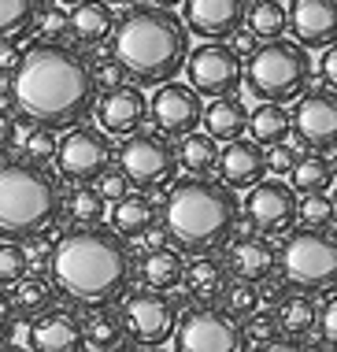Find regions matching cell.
<instances>
[{
    "label": "cell",
    "instance_id": "cell-44",
    "mask_svg": "<svg viewBox=\"0 0 337 352\" xmlns=\"http://www.w3.org/2000/svg\"><path fill=\"white\" fill-rule=\"evenodd\" d=\"M319 338H323V345L326 349H337V289L330 293V300L319 308Z\"/></svg>",
    "mask_w": 337,
    "mask_h": 352
},
{
    "label": "cell",
    "instance_id": "cell-7",
    "mask_svg": "<svg viewBox=\"0 0 337 352\" xmlns=\"http://www.w3.org/2000/svg\"><path fill=\"white\" fill-rule=\"evenodd\" d=\"M278 271L289 289L334 293L337 289V234L330 226H301L289 230L278 249Z\"/></svg>",
    "mask_w": 337,
    "mask_h": 352
},
{
    "label": "cell",
    "instance_id": "cell-50",
    "mask_svg": "<svg viewBox=\"0 0 337 352\" xmlns=\"http://www.w3.org/2000/svg\"><path fill=\"white\" fill-rule=\"evenodd\" d=\"M230 49H234L237 56L252 52V49H256V37H252V30H245V26H237V30L230 34Z\"/></svg>",
    "mask_w": 337,
    "mask_h": 352
},
{
    "label": "cell",
    "instance_id": "cell-41",
    "mask_svg": "<svg viewBox=\"0 0 337 352\" xmlns=\"http://www.w3.org/2000/svg\"><path fill=\"white\" fill-rule=\"evenodd\" d=\"M37 37H45V41H67L71 37V26H67V15H63V8L56 4V8H45L41 4V12H37Z\"/></svg>",
    "mask_w": 337,
    "mask_h": 352
},
{
    "label": "cell",
    "instance_id": "cell-45",
    "mask_svg": "<svg viewBox=\"0 0 337 352\" xmlns=\"http://www.w3.org/2000/svg\"><path fill=\"white\" fill-rule=\"evenodd\" d=\"M93 82H96V89H111V85L127 82V71H122L119 60H100L93 67Z\"/></svg>",
    "mask_w": 337,
    "mask_h": 352
},
{
    "label": "cell",
    "instance_id": "cell-25",
    "mask_svg": "<svg viewBox=\"0 0 337 352\" xmlns=\"http://www.w3.org/2000/svg\"><path fill=\"white\" fill-rule=\"evenodd\" d=\"M67 26H71L74 41L100 45L115 26V12H111L108 0H78V4L71 8V15H67Z\"/></svg>",
    "mask_w": 337,
    "mask_h": 352
},
{
    "label": "cell",
    "instance_id": "cell-32",
    "mask_svg": "<svg viewBox=\"0 0 337 352\" xmlns=\"http://www.w3.org/2000/svg\"><path fill=\"white\" fill-rule=\"evenodd\" d=\"M178 152V167H186L189 175H211L219 164V148H215V138L211 134H182V145L175 148Z\"/></svg>",
    "mask_w": 337,
    "mask_h": 352
},
{
    "label": "cell",
    "instance_id": "cell-1",
    "mask_svg": "<svg viewBox=\"0 0 337 352\" xmlns=\"http://www.w3.org/2000/svg\"><path fill=\"white\" fill-rule=\"evenodd\" d=\"M96 104L93 63L67 41L37 37L12 71V111L26 126L67 130Z\"/></svg>",
    "mask_w": 337,
    "mask_h": 352
},
{
    "label": "cell",
    "instance_id": "cell-52",
    "mask_svg": "<svg viewBox=\"0 0 337 352\" xmlns=\"http://www.w3.org/2000/svg\"><path fill=\"white\" fill-rule=\"evenodd\" d=\"M149 4H163V8H175V4H182V0H149Z\"/></svg>",
    "mask_w": 337,
    "mask_h": 352
},
{
    "label": "cell",
    "instance_id": "cell-30",
    "mask_svg": "<svg viewBox=\"0 0 337 352\" xmlns=\"http://www.w3.org/2000/svg\"><path fill=\"white\" fill-rule=\"evenodd\" d=\"M48 304H52V282L45 278L41 271H26L23 278L12 285V308L15 316H37V311H45Z\"/></svg>",
    "mask_w": 337,
    "mask_h": 352
},
{
    "label": "cell",
    "instance_id": "cell-9",
    "mask_svg": "<svg viewBox=\"0 0 337 352\" xmlns=\"http://www.w3.org/2000/svg\"><path fill=\"white\" fill-rule=\"evenodd\" d=\"M122 322H127V338L141 349H160L163 341L175 338L178 316H182V300L171 297V289H144L130 293L122 304Z\"/></svg>",
    "mask_w": 337,
    "mask_h": 352
},
{
    "label": "cell",
    "instance_id": "cell-8",
    "mask_svg": "<svg viewBox=\"0 0 337 352\" xmlns=\"http://www.w3.org/2000/svg\"><path fill=\"white\" fill-rule=\"evenodd\" d=\"M119 167L138 189H160L178 175V152L160 130H133L119 145Z\"/></svg>",
    "mask_w": 337,
    "mask_h": 352
},
{
    "label": "cell",
    "instance_id": "cell-2",
    "mask_svg": "<svg viewBox=\"0 0 337 352\" xmlns=\"http://www.w3.org/2000/svg\"><path fill=\"white\" fill-rule=\"evenodd\" d=\"M133 278V252L127 237L96 226H74L52 245L48 282L78 308H100L127 297Z\"/></svg>",
    "mask_w": 337,
    "mask_h": 352
},
{
    "label": "cell",
    "instance_id": "cell-39",
    "mask_svg": "<svg viewBox=\"0 0 337 352\" xmlns=\"http://www.w3.org/2000/svg\"><path fill=\"white\" fill-rule=\"evenodd\" d=\"M30 271V260H26V249L19 241H0V285H15L23 274Z\"/></svg>",
    "mask_w": 337,
    "mask_h": 352
},
{
    "label": "cell",
    "instance_id": "cell-47",
    "mask_svg": "<svg viewBox=\"0 0 337 352\" xmlns=\"http://www.w3.org/2000/svg\"><path fill=\"white\" fill-rule=\"evenodd\" d=\"M15 308H12V297H8V289L0 285V345H4L8 338L15 334Z\"/></svg>",
    "mask_w": 337,
    "mask_h": 352
},
{
    "label": "cell",
    "instance_id": "cell-19",
    "mask_svg": "<svg viewBox=\"0 0 337 352\" xmlns=\"http://www.w3.org/2000/svg\"><path fill=\"white\" fill-rule=\"evenodd\" d=\"M96 108V122H100L104 134H133V130L141 126L144 119H149V100H144V93L138 85H111V89H104L100 104H93Z\"/></svg>",
    "mask_w": 337,
    "mask_h": 352
},
{
    "label": "cell",
    "instance_id": "cell-42",
    "mask_svg": "<svg viewBox=\"0 0 337 352\" xmlns=\"http://www.w3.org/2000/svg\"><path fill=\"white\" fill-rule=\"evenodd\" d=\"M93 182H96V193H100L104 201H119L122 193H130V178L122 175V167H108V170H100V175H96Z\"/></svg>",
    "mask_w": 337,
    "mask_h": 352
},
{
    "label": "cell",
    "instance_id": "cell-27",
    "mask_svg": "<svg viewBox=\"0 0 337 352\" xmlns=\"http://www.w3.org/2000/svg\"><path fill=\"white\" fill-rule=\"evenodd\" d=\"M82 334L89 349L111 352L127 345V322H122L119 311H111V304H100V308H89V316L82 319Z\"/></svg>",
    "mask_w": 337,
    "mask_h": 352
},
{
    "label": "cell",
    "instance_id": "cell-40",
    "mask_svg": "<svg viewBox=\"0 0 337 352\" xmlns=\"http://www.w3.org/2000/svg\"><path fill=\"white\" fill-rule=\"evenodd\" d=\"M23 160L34 164H52L56 160V134L48 126H30V134L23 138Z\"/></svg>",
    "mask_w": 337,
    "mask_h": 352
},
{
    "label": "cell",
    "instance_id": "cell-55",
    "mask_svg": "<svg viewBox=\"0 0 337 352\" xmlns=\"http://www.w3.org/2000/svg\"><path fill=\"white\" fill-rule=\"evenodd\" d=\"M108 4H130V0H108Z\"/></svg>",
    "mask_w": 337,
    "mask_h": 352
},
{
    "label": "cell",
    "instance_id": "cell-5",
    "mask_svg": "<svg viewBox=\"0 0 337 352\" xmlns=\"http://www.w3.org/2000/svg\"><path fill=\"white\" fill-rule=\"evenodd\" d=\"M63 212L60 178L45 164L12 160L0 164V241H26L45 234Z\"/></svg>",
    "mask_w": 337,
    "mask_h": 352
},
{
    "label": "cell",
    "instance_id": "cell-48",
    "mask_svg": "<svg viewBox=\"0 0 337 352\" xmlns=\"http://www.w3.org/2000/svg\"><path fill=\"white\" fill-rule=\"evenodd\" d=\"M319 78L330 85V89H337V41L326 45L323 60H319Z\"/></svg>",
    "mask_w": 337,
    "mask_h": 352
},
{
    "label": "cell",
    "instance_id": "cell-10",
    "mask_svg": "<svg viewBox=\"0 0 337 352\" xmlns=\"http://www.w3.org/2000/svg\"><path fill=\"white\" fill-rule=\"evenodd\" d=\"M178 352H241L245 349V330L219 304H197L186 316H178L175 327Z\"/></svg>",
    "mask_w": 337,
    "mask_h": 352
},
{
    "label": "cell",
    "instance_id": "cell-53",
    "mask_svg": "<svg viewBox=\"0 0 337 352\" xmlns=\"http://www.w3.org/2000/svg\"><path fill=\"white\" fill-rule=\"evenodd\" d=\"M56 4H60V8H74L78 0H56Z\"/></svg>",
    "mask_w": 337,
    "mask_h": 352
},
{
    "label": "cell",
    "instance_id": "cell-34",
    "mask_svg": "<svg viewBox=\"0 0 337 352\" xmlns=\"http://www.w3.org/2000/svg\"><path fill=\"white\" fill-rule=\"evenodd\" d=\"M289 178H293L289 186H293L296 193H319V189L334 186V167L326 156H296Z\"/></svg>",
    "mask_w": 337,
    "mask_h": 352
},
{
    "label": "cell",
    "instance_id": "cell-36",
    "mask_svg": "<svg viewBox=\"0 0 337 352\" xmlns=\"http://www.w3.org/2000/svg\"><path fill=\"white\" fill-rule=\"evenodd\" d=\"M219 300H223V308L234 319H248L259 308V282H245V278L226 282V289H223V297H219Z\"/></svg>",
    "mask_w": 337,
    "mask_h": 352
},
{
    "label": "cell",
    "instance_id": "cell-33",
    "mask_svg": "<svg viewBox=\"0 0 337 352\" xmlns=\"http://www.w3.org/2000/svg\"><path fill=\"white\" fill-rule=\"evenodd\" d=\"M41 0H0V41H23L34 30Z\"/></svg>",
    "mask_w": 337,
    "mask_h": 352
},
{
    "label": "cell",
    "instance_id": "cell-21",
    "mask_svg": "<svg viewBox=\"0 0 337 352\" xmlns=\"http://www.w3.org/2000/svg\"><path fill=\"white\" fill-rule=\"evenodd\" d=\"M219 178L230 186V189H248L256 186L259 178L267 175V164H263V145L259 141H245V138H230L226 148L219 152Z\"/></svg>",
    "mask_w": 337,
    "mask_h": 352
},
{
    "label": "cell",
    "instance_id": "cell-26",
    "mask_svg": "<svg viewBox=\"0 0 337 352\" xmlns=\"http://www.w3.org/2000/svg\"><path fill=\"white\" fill-rule=\"evenodd\" d=\"M204 134H211L215 141H230V138H241L245 134V122H248V111H245V100L237 93H226V97H211V104L204 108Z\"/></svg>",
    "mask_w": 337,
    "mask_h": 352
},
{
    "label": "cell",
    "instance_id": "cell-15",
    "mask_svg": "<svg viewBox=\"0 0 337 352\" xmlns=\"http://www.w3.org/2000/svg\"><path fill=\"white\" fill-rule=\"evenodd\" d=\"M252 193L245 197V215L259 234H285L296 223V189L278 178H259L248 186Z\"/></svg>",
    "mask_w": 337,
    "mask_h": 352
},
{
    "label": "cell",
    "instance_id": "cell-28",
    "mask_svg": "<svg viewBox=\"0 0 337 352\" xmlns=\"http://www.w3.org/2000/svg\"><path fill=\"white\" fill-rule=\"evenodd\" d=\"M182 271H186V260L175 245H156L141 260V282L152 289H175L182 282Z\"/></svg>",
    "mask_w": 337,
    "mask_h": 352
},
{
    "label": "cell",
    "instance_id": "cell-11",
    "mask_svg": "<svg viewBox=\"0 0 337 352\" xmlns=\"http://www.w3.org/2000/svg\"><path fill=\"white\" fill-rule=\"evenodd\" d=\"M115 160L111 134H104L100 126L89 122H74L71 134L56 141V164L67 182H93L100 170H108Z\"/></svg>",
    "mask_w": 337,
    "mask_h": 352
},
{
    "label": "cell",
    "instance_id": "cell-43",
    "mask_svg": "<svg viewBox=\"0 0 337 352\" xmlns=\"http://www.w3.org/2000/svg\"><path fill=\"white\" fill-rule=\"evenodd\" d=\"M263 164H267V170H274V175H289L296 164V148L285 145V141H274V145H267V152H263Z\"/></svg>",
    "mask_w": 337,
    "mask_h": 352
},
{
    "label": "cell",
    "instance_id": "cell-49",
    "mask_svg": "<svg viewBox=\"0 0 337 352\" xmlns=\"http://www.w3.org/2000/svg\"><path fill=\"white\" fill-rule=\"evenodd\" d=\"M15 119H12V111L8 108H0V160L8 156V152H12V145H15Z\"/></svg>",
    "mask_w": 337,
    "mask_h": 352
},
{
    "label": "cell",
    "instance_id": "cell-24",
    "mask_svg": "<svg viewBox=\"0 0 337 352\" xmlns=\"http://www.w3.org/2000/svg\"><path fill=\"white\" fill-rule=\"evenodd\" d=\"M111 204V230L127 241H138L149 226H156V201L149 193H122Z\"/></svg>",
    "mask_w": 337,
    "mask_h": 352
},
{
    "label": "cell",
    "instance_id": "cell-56",
    "mask_svg": "<svg viewBox=\"0 0 337 352\" xmlns=\"http://www.w3.org/2000/svg\"><path fill=\"white\" fill-rule=\"evenodd\" d=\"M334 208H337V197H334Z\"/></svg>",
    "mask_w": 337,
    "mask_h": 352
},
{
    "label": "cell",
    "instance_id": "cell-12",
    "mask_svg": "<svg viewBox=\"0 0 337 352\" xmlns=\"http://www.w3.org/2000/svg\"><path fill=\"white\" fill-rule=\"evenodd\" d=\"M182 67H186V78L200 97H226V93H237L241 74H245L241 56L223 41H208V45H200V49H193Z\"/></svg>",
    "mask_w": 337,
    "mask_h": 352
},
{
    "label": "cell",
    "instance_id": "cell-38",
    "mask_svg": "<svg viewBox=\"0 0 337 352\" xmlns=\"http://www.w3.org/2000/svg\"><path fill=\"white\" fill-rule=\"evenodd\" d=\"M296 219H301V226H334L337 223L334 197H326V189L304 193V201H296Z\"/></svg>",
    "mask_w": 337,
    "mask_h": 352
},
{
    "label": "cell",
    "instance_id": "cell-37",
    "mask_svg": "<svg viewBox=\"0 0 337 352\" xmlns=\"http://www.w3.org/2000/svg\"><path fill=\"white\" fill-rule=\"evenodd\" d=\"M241 330H245V345H256V349H274L278 341H282L274 311H259L256 308L248 319H241Z\"/></svg>",
    "mask_w": 337,
    "mask_h": 352
},
{
    "label": "cell",
    "instance_id": "cell-54",
    "mask_svg": "<svg viewBox=\"0 0 337 352\" xmlns=\"http://www.w3.org/2000/svg\"><path fill=\"white\" fill-rule=\"evenodd\" d=\"M330 167H334V178H337V148H334V160H330Z\"/></svg>",
    "mask_w": 337,
    "mask_h": 352
},
{
    "label": "cell",
    "instance_id": "cell-14",
    "mask_svg": "<svg viewBox=\"0 0 337 352\" xmlns=\"http://www.w3.org/2000/svg\"><path fill=\"white\" fill-rule=\"evenodd\" d=\"M200 116H204V100H200V93L189 82H171V78L160 82L152 100H149L152 126L167 138H182L189 130H197Z\"/></svg>",
    "mask_w": 337,
    "mask_h": 352
},
{
    "label": "cell",
    "instance_id": "cell-4",
    "mask_svg": "<svg viewBox=\"0 0 337 352\" xmlns=\"http://www.w3.org/2000/svg\"><path fill=\"white\" fill-rule=\"evenodd\" d=\"M171 193L163 201V234L178 252H215L237 234L241 201L223 178L189 175L171 178Z\"/></svg>",
    "mask_w": 337,
    "mask_h": 352
},
{
    "label": "cell",
    "instance_id": "cell-6",
    "mask_svg": "<svg viewBox=\"0 0 337 352\" xmlns=\"http://www.w3.org/2000/svg\"><path fill=\"white\" fill-rule=\"evenodd\" d=\"M241 82L248 85L256 100H293L296 93L307 89L312 82V56L301 41H289V37H271V41L256 45L248 52V63H245V74Z\"/></svg>",
    "mask_w": 337,
    "mask_h": 352
},
{
    "label": "cell",
    "instance_id": "cell-3",
    "mask_svg": "<svg viewBox=\"0 0 337 352\" xmlns=\"http://www.w3.org/2000/svg\"><path fill=\"white\" fill-rule=\"evenodd\" d=\"M111 60L122 63L138 85H160L175 78L189 56V30L163 4H133L115 15L111 26Z\"/></svg>",
    "mask_w": 337,
    "mask_h": 352
},
{
    "label": "cell",
    "instance_id": "cell-46",
    "mask_svg": "<svg viewBox=\"0 0 337 352\" xmlns=\"http://www.w3.org/2000/svg\"><path fill=\"white\" fill-rule=\"evenodd\" d=\"M26 260H30V271H41V274H48V256H52V245L45 241L41 234H34V237H26Z\"/></svg>",
    "mask_w": 337,
    "mask_h": 352
},
{
    "label": "cell",
    "instance_id": "cell-35",
    "mask_svg": "<svg viewBox=\"0 0 337 352\" xmlns=\"http://www.w3.org/2000/svg\"><path fill=\"white\" fill-rule=\"evenodd\" d=\"M104 212H108V201L96 193L93 182H78V189L67 197V215H71L74 226H96V223H104Z\"/></svg>",
    "mask_w": 337,
    "mask_h": 352
},
{
    "label": "cell",
    "instance_id": "cell-18",
    "mask_svg": "<svg viewBox=\"0 0 337 352\" xmlns=\"http://www.w3.org/2000/svg\"><path fill=\"white\" fill-rule=\"evenodd\" d=\"M285 15L293 41L304 49H326L337 41V0H293Z\"/></svg>",
    "mask_w": 337,
    "mask_h": 352
},
{
    "label": "cell",
    "instance_id": "cell-17",
    "mask_svg": "<svg viewBox=\"0 0 337 352\" xmlns=\"http://www.w3.org/2000/svg\"><path fill=\"white\" fill-rule=\"evenodd\" d=\"M248 0H186V30L204 41H226L245 23Z\"/></svg>",
    "mask_w": 337,
    "mask_h": 352
},
{
    "label": "cell",
    "instance_id": "cell-23",
    "mask_svg": "<svg viewBox=\"0 0 337 352\" xmlns=\"http://www.w3.org/2000/svg\"><path fill=\"white\" fill-rule=\"evenodd\" d=\"M271 311H274V319H278L282 338H289V341H304L315 330V322H319V304H315V293H304V289L282 293V297L274 300Z\"/></svg>",
    "mask_w": 337,
    "mask_h": 352
},
{
    "label": "cell",
    "instance_id": "cell-31",
    "mask_svg": "<svg viewBox=\"0 0 337 352\" xmlns=\"http://www.w3.org/2000/svg\"><path fill=\"white\" fill-rule=\"evenodd\" d=\"M245 23L256 41H271V37H282L289 30V15H285L282 0H252L245 8Z\"/></svg>",
    "mask_w": 337,
    "mask_h": 352
},
{
    "label": "cell",
    "instance_id": "cell-29",
    "mask_svg": "<svg viewBox=\"0 0 337 352\" xmlns=\"http://www.w3.org/2000/svg\"><path fill=\"white\" fill-rule=\"evenodd\" d=\"M248 134H252V141H259V145H274V141H285L289 130H293V122H289V111L282 108L278 100H263L259 108L248 111Z\"/></svg>",
    "mask_w": 337,
    "mask_h": 352
},
{
    "label": "cell",
    "instance_id": "cell-22",
    "mask_svg": "<svg viewBox=\"0 0 337 352\" xmlns=\"http://www.w3.org/2000/svg\"><path fill=\"white\" fill-rule=\"evenodd\" d=\"M226 282H230L226 260H219V256H211V252H197V260L186 263L178 285H186L189 300H197V304H219Z\"/></svg>",
    "mask_w": 337,
    "mask_h": 352
},
{
    "label": "cell",
    "instance_id": "cell-16",
    "mask_svg": "<svg viewBox=\"0 0 337 352\" xmlns=\"http://www.w3.org/2000/svg\"><path fill=\"white\" fill-rule=\"evenodd\" d=\"M26 345L37 352H78L85 349L82 319L67 308H52L30 316V330H26Z\"/></svg>",
    "mask_w": 337,
    "mask_h": 352
},
{
    "label": "cell",
    "instance_id": "cell-51",
    "mask_svg": "<svg viewBox=\"0 0 337 352\" xmlns=\"http://www.w3.org/2000/svg\"><path fill=\"white\" fill-rule=\"evenodd\" d=\"M19 45L15 41H0V74L4 71H15V63H19Z\"/></svg>",
    "mask_w": 337,
    "mask_h": 352
},
{
    "label": "cell",
    "instance_id": "cell-13",
    "mask_svg": "<svg viewBox=\"0 0 337 352\" xmlns=\"http://www.w3.org/2000/svg\"><path fill=\"white\" fill-rule=\"evenodd\" d=\"M296 108L289 122H293L301 145L315 152H334L337 148V89H304L296 93Z\"/></svg>",
    "mask_w": 337,
    "mask_h": 352
},
{
    "label": "cell",
    "instance_id": "cell-20",
    "mask_svg": "<svg viewBox=\"0 0 337 352\" xmlns=\"http://www.w3.org/2000/svg\"><path fill=\"white\" fill-rule=\"evenodd\" d=\"M230 252H226V271L234 278H245V282H263V278H274L278 271V249L267 241L263 234H245V237H230Z\"/></svg>",
    "mask_w": 337,
    "mask_h": 352
}]
</instances>
